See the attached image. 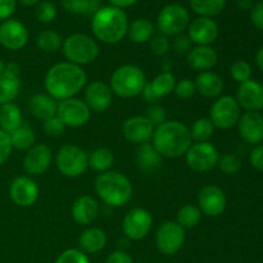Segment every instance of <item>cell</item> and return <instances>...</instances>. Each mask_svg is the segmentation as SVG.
<instances>
[{
    "label": "cell",
    "mask_w": 263,
    "mask_h": 263,
    "mask_svg": "<svg viewBox=\"0 0 263 263\" xmlns=\"http://www.w3.org/2000/svg\"><path fill=\"white\" fill-rule=\"evenodd\" d=\"M87 76L84 68L69 62L54 64L45 76V89L53 99L66 100L76 95L86 86Z\"/></svg>",
    "instance_id": "6da1fadb"
},
{
    "label": "cell",
    "mask_w": 263,
    "mask_h": 263,
    "mask_svg": "<svg viewBox=\"0 0 263 263\" xmlns=\"http://www.w3.org/2000/svg\"><path fill=\"white\" fill-rule=\"evenodd\" d=\"M152 144L163 158H179L193 144L189 127L180 121H166L154 128Z\"/></svg>",
    "instance_id": "7a4b0ae2"
},
{
    "label": "cell",
    "mask_w": 263,
    "mask_h": 263,
    "mask_svg": "<svg viewBox=\"0 0 263 263\" xmlns=\"http://www.w3.org/2000/svg\"><path fill=\"white\" fill-rule=\"evenodd\" d=\"M128 18L121 8L103 7L92 14L91 30L95 39L104 44H117L127 35Z\"/></svg>",
    "instance_id": "3957f363"
},
{
    "label": "cell",
    "mask_w": 263,
    "mask_h": 263,
    "mask_svg": "<svg viewBox=\"0 0 263 263\" xmlns=\"http://www.w3.org/2000/svg\"><path fill=\"white\" fill-rule=\"evenodd\" d=\"M98 197L109 207H122L133 198L134 187L127 176L117 171H107L95 179Z\"/></svg>",
    "instance_id": "277c9868"
},
{
    "label": "cell",
    "mask_w": 263,
    "mask_h": 263,
    "mask_svg": "<svg viewBox=\"0 0 263 263\" xmlns=\"http://www.w3.org/2000/svg\"><path fill=\"white\" fill-rule=\"evenodd\" d=\"M145 85L146 79L143 69L134 64H125L113 72L109 86L113 94L130 99L140 95Z\"/></svg>",
    "instance_id": "5b68a950"
},
{
    "label": "cell",
    "mask_w": 263,
    "mask_h": 263,
    "mask_svg": "<svg viewBox=\"0 0 263 263\" xmlns=\"http://www.w3.org/2000/svg\"><path fill=\"white\" fill-rule=\"evenodd\" d=\"M62 50L67 62L80 67L92 63L100 53L97 40L85 33H73L68 36L63 40Z\"/></svg>",
    "instance_id": "8992f818"
},
{
    "label": "cell",
    "mask_w": 263,
    "mask_h": 263,
    "mask_svg": "<svg viewBox=\"0 0 263 263\" xmlns=\"http://www.w3.org/2000/svg\"><path fill=\"white\" fill-rule=\"evenodd\" d=\"M57 168L66 177H79L89 168L87 153L77 145H63L55 157Z\"/></svg>",
    "instance_id": "52a82bcc"
},
{
    "label": "cell",
    "mask_w": 263,
    "mask_h": 263,
    "mask_svg": "<svg viewBox=\"0 0 263 263\" xmlns=\"http://www.w3.org/2000/svg\"><path fill=\"white\" fill-rule=\"evenodd\" d=\"M190 15L186 8L180 4H168L162 8L157 17V28L164 36H177L187 30Z\"/></svg>",
    "instance_id": "ba28073f"
},
{
    "label": "cell",
    "mask_w": 263,
    "mask_h": 263,
    "mask_svg": "<svg viewBox=\"0 0 263 263\" xmlns=\"http://www.w3.org/2000/svg\"><path fill=\"white\" fill-rule=\"evenodd\" d=\"M218 158H220V153H218L217 148L210 141L193 143L185 154V159H186V164L189 166V168L195 172H199V174L215 168L218 163Z\"/></svg>",
    "instance_id": "9c48e42d"
},
{
    "label": "cell",
    "mask_w": 263,
    "mask_h": 263,
    "mask_svg": "<svg viewBox=\"0 0 263 263\" xmlns=\"http://www.w3.org/2000/svg\"><path fill=\"white\" fill-rule=\"evenodd\" d=\"M240 105L236 99L230 95L220 97L211 107L210 120L215 127L229 130L239 122L240 118Z\"/></svg>",
    "instance_id": "30bf717a"
},
{
    "label": "cell",
    "mask_w": 263,
    "mask_h": 263,
    "mask_svg": "<svg viewBox=\"0 0 263 263\" xmlns=\"http://www.w3.org/2000/svg\"><path fill=\"white\" fill-rule=\"evenodd\" d=\"M185 243V230L176 221H166L157 230L156 244L158 251L166 256H174Z\"/></svg>",
    "instance_id": "8fae6325"
},
{
    "label": "cell",
    "mask_w": 263,
    "mask_h": 263,
    "mask_svg": "<svg viewBox=\"0 0 263 263\" xmlns=\"http://www.w3.org/2000/svg\"><path fill=\"white\" fill-rule=\"evenodd\" d=\"M57 117L64 123L66 127H81L89 122L91 110L84 100L71 98L58 103Z\"/></svg>",
    "instance_id": "7c38bea8"
},
{
    "label": "cell",
    "mask_w": 263,
    "mask_h": 263,
    "mask_svg": "<svg viewBox=\"0 0 263 263\" xmlns=\"http://www.w3.org/2000/svg\"><path fill=\"white\" fill-rule=\"evenodd\" d=\"M153 217L145 208H133L126 213L122 222L123 234L130 240H141L151 233Z\"/></svg>",
    "instance_id": "4fadbf2b"
},
{
    "label": "cell",
    "mask_w": 263,
    "mask_h": 263,
    "mask_svg": "<svg viewBox=\"0 0 263 263\" xmlns=\"http://www.w3.org/2000/svg\"><path fill=\"white\" fill-rule=\"evenodd\" d=\"M225 192L217 185H207L198 194V208L208 217H218L226 210Z\"/></svg>",
    "instance_id": "5bb4252c"
},
{
    "label": "cell",
    "mask_w": 263,
    "mask_h": 263,
    "mask_svg": "<svg viewBox=\"0 0 263 263\" xmlns=\"http://www.w3.org/2000/svg\"><path fill=\"white\" fill-rule=\"evenodd\" d=\"M28 43V30L21 21L9 18L0 25V44L12 51L21 50Z\"/></svg>",
    "instance_id": "9a60e30c"
},
{
    "label": "cell",
    "mask_w": 263,
    "mask_h": 263,
    "mask_svg": "<svg viewBox=\"0 0 263 263\" xmlns=\"http://www.w3.org/2000/svg\"><path fill=\"white\" fill-rule=\"evenodd\" d=\"M9 197L18 207H31L39 199V186L28 176H18L10 182Z\"/></svg>",
    "instance_id": "2e32d148"
},
{
    "label": "cell",
    "mask_w": 263,
    "mask_h": 263,
    "mask_svg": "<svg viewBox=\"0 0 263 263\" xmlns=\"http://www.w3.org/2000/svg\"><path fill=\"white\" fill-rule=\"evenodd\" d=\"M53 159L51 149L46 144H35L28 149L23 158V168L28 175L37 176L45 174Z\"/></svg>",
    "instance_id": "e0dca14e"
},
{
    "label": "cell",
    "mask_w": 263,
    "mask_h": 263,
    "mask_svg": "<svg viewBox=\"0 0 263 263\" xmlns=\"http://www.w3.org/2000/svg\"><path fill=\"white\" fill-rule=\"evenodd\" d=\"M154 126L145 116H134L127 118L122 125L123 138L128 143L134 144H144L149 143L152 140V136L154 133Z\"/></svg>",
    "instance_id": "ac0fdd59"
},
{
    "label": "cell",
    "mask_w": 263,
    "mask_h": 263,
    "mask_svg": "<svg viewBox=\"0 0 263 263\" xmlns=\"http://www.w3.org/2000/svg\"><path fill=\"white\" fill-rule=\"evenodd\" d=\"M187 36L195 45H211L218 37V26L212 18L197 17L187 26Z\"/></svg>",
    "instance_id": "d6986e66"
},
{
    "label": "cell",
    "mask_w": 263,
    "mask_h": 263,
    "mask_svg": "<svg viewBox=\"0 0 263 263\" xmlns=\"http://www.w3.org/2000/svg\"><path fill=\"white\" fill-rule=\"evenodd\" d=\"M113 92L110 86L103 81H92L85 87V100L91 112H105L112 104Z\"/></svg>",
    "instance_id": "ffe728a7"
},
{
    "label": "cell",
    "mask_w": 263,
    "mask_h": 263,
    "mask_svg": "<svg viewBox=\"0 0 263 263\" xmlns=\"http://www.w3.org/2000/svg\"><path fill=\"white\" fill-rule=\"evenodd\" d=\"M235 99L247 112H259L263 109V86L259 82L248 80L240 84Z\"/></svg>",
    "instance_id": "44dd1931"
},
{
    "label": "cell",
    "mask_w": 263,
    "mask_h": 263,
    "mask_svg": "<svg viewBox=\"0 0 263 263\" xmlns=\"http://www.w3.org/2000/svg\"><path fill=\"white\" fill-rule=\"evenodd\" d=\"M239 134L246 143L259 145L263 141V116L259 112H246L239 118Z\"/></svg>",
    "instance_id": "7402d4cb"
},
{
    "label": "cell",
    "mask_w": 263,
    "mask_h": 263,
    "mask_svg": "<svg viewBox=\"0 0 263 263\" xmlns=\"http://www.w3.org/2000/svg\"><path fill=\"white\" fill-rule=\"evenodd\" d=\"M73 220L80 225H90L99 215V204L91 195H81L73 202L71 208Z\"/></svg>",
    "instance_id": "603a6c76"
},
{
    "label": "cell",
    "mask_w": 263,
    "mask_h": 263,
    "mask_svg": "<svg viewBox=\"0 0 263 263\" xmlns=\"http://www.w3.org/2000/svg\"><path fill=\"white\" fill-rule=\"evenodd\" d=\"M217 62V51L211 45H197L187 53V63L195 71H211Z\"/></svg>",
    "instance_id": "cb8c5ba5"
},
{
    "label": "cell",
    "mask_w": 263,
    "mask_h": 263,
    "mask_svg": "<svg viewBox=\"0 0 263 263\" xmlns=\"http://www.w3.org/2000/svg\"><path fill=\"white\" fill-rule=\"evenodd\" d=\"M194 84L197 92H199L202 97L210 98V99L220 97L225 87L223 80L221 79L220 74L213 71L199 72L197 79L194 80Z\"/></svg>",
    "instance_id": "d4e9b609"
},
{
    "label": "cell",
    "mask_w": 263,
    "mask_h": 263,
    "mask_svg": "<svg viewBox=\"0 0 263 263\" xmlns=\"http://www.w3.org/2000/svg\"><path fill=\"white\" fill-rule=\"evenodd\" d=\"M28 109L30 113L43 122L46 120L57 116V109H58V102L48 94H35L30 99L28 103Z\"/></svg>",
    "instance_id": "484cf974"
},
{
    "label": "cell",
    "mask_w": 263,
    "mask_h": 263,
    "mask_svg": "<svg viewBox=\"0 0 263 263\" xmlns=\"http://www.w3.org/2000/svg\"><path fill=\"white\" fill-rule=\"evenodd\" d=\"M80 251L85 254H95L107 246V234L99 228H90L82 231L79 238Z\"/></svg>",
    "instance_id": "4316f807"
},
{
    "label": "cell",
    "mask_w": 263,
    "mask_h": 263,
    "mask_svg": "<svg viewBox=\"0 0 263 263\" xmlns=\"http://www.w3.org/2000/svg\"><path fill=\"white\" fill-rule=\"evenodd\" d=\"M163 157L157 152L152 143L140 144L136 152V163L138 167L144 172H151L158 168L162 163Z\"/></svg>",
    "instance_id": "83f0119b"
},
{
    "label": "cell",
    "mask_w": 263,
    "mask_h": 263,
    "mask_svg": "<svg viewBox=\"0 0 263 263\" xmlns=\"http://www.w3.org/2000/svg\"><path fill=\"white\" fill-rule=\"evenodd\" d=\"M154 31H156V27H154L152 21L146 20V18H138V20L128 23L127 35L126 36L133 43L144 44L152 40V37L154 36Z\"/></svg>",
    "instance_id": "f1b7e54d"
},
{
    "label": "cell",
    "mask_w": 263,
    "mask_h": 263,
    "mask_svg": "<svg viewBox=\"0 0 263 263\" xmlns=\"http://www.w3.org/2000/svg\"><path fill=\"white\" fill-rule=\"evenodd\" d=\"M23 123L21 108L14 103L0 105V130L10 134Z\"/></svg>",
    "instance_id": "f546056e"
},
{
    "label": "cell",
    "mask_w": 263,
    "mask_h": 263,
    "mask_svg": "<svg viewBox=\"0 0 263 263\" xmlns=\"http://www.w3.org/2000/svg\"><path fill=\"white\" fill-rule=\"evenodd\" d=\"M87 162H89L90 168L103 174V172L110 171L113 163H115V156L110 149L98 148L87 154Z\"/></svg>",
    "instance_id": "4dcf8cb0"
},
{
    "label": "cell",
    "mask_w": 263,
    "mask_h": 263,
    "mask_svg": "<svg viewBox=\"0 0 263 263\" xmlns=\"http://www.w3.org/2000/svg\"><path fill=\"white\" fill-rule=\"evenodd\" d=\"M21 91L20 76H13L3 72L0 76V105L13 103Z\"/></svg>",
    "instance_id": "1f68e13d"
},
{
    "label": "cell",
    "mask_w": 263,
    "mask_h": 263,
    "mask_svg": "<svg viewBox=\"0 0 263 263\" xmlns=\"http://www.w3.org/2000/svg\"><path fill=\"white\" fill-rule=\"evenodd\" d=\"M10 141H12L13 149L17 151H25L32 148L36 143V135L32 128L27 123H22L20 127L9 134Z\"/></svg>",
    "instance_id": "d6a6232c"
},
{
    "label": "cell",
    "mask_w": 263,
    "mask_h": 263,
    "mask_svg": "<svg viewBox=\"0 0 263 263\" xmlns=\"http://www.w3.org/2000/svg\"><path fill=\"white\" fill-rule=\"evenodd\" d=\"M226 2L228 0H190V7L199 17L212 18L225 9Z\"/></svg>",
    "instance_id": "836d02e7"
},
{
    "label": "cell",
    "mask_w": 263,
    "mask_h": 263,
    "mask_svg": "<svg viewBox=\"0 0 263 263\" xmlns=\"http://www.w3.org/2000/svg\"><path fill=\"white\" fill-rule=\"evenodd\" d=\"M149 85H151L157 99H161V98L167 97V95H170L174 91L175 85H176V79H175V76L171 72L164 71L159 73L158 76L154 77L153 81L149 82Z\"/></svg>",
    "instance_id": "e575fe53"
},
{
    "label": "cell",
    "mask_w": 263,
    "mask_h": 263,
    "mask_svg": "<svg viewBox=\"0 0 263 263\" xmlns=\"http://www.w3.org/2000/svg\"><path fill=\"white\" fill-rule=\"evenodd\" d=\"M63 45V39L57 31L44 30L36 37V46L44 53H55Z\"/></svg>",
    "instance_id": "d590c367"
},
{
    "label": "cell",
    "mask_w": 263,
    "mask_h": 263,
    "mask_svg": "<svg viewBox=\"0 0 263 263\" xmlns=\"http://www.w3.org/2000/svg\"><path fill=\"white\" fill-rule=\"evenodd\" d=\"M215 125H213L210 118H198L193 123L192 127L189 128L192 140L195 141V143H204V141H208L212 138L213 134H215Z\"/></svg>",
    "instance_id": "8d00e7d4"
},
{
    "label": "cell",
    "mask_w": 263,
    "mask_h": 263,
    "mask_svg": "<svg viewBox=\"0 0 263 263\" xmlns=\"http://www.w3.org/2000/svg\"><path fill=\"white\" fill-rule=\"evenodd\" d=\"M200 218H202V212L197 205L185 204L177 212L176 222L184 230H186V229L197 228L200 222Z\"/></svg>",
    "instance_id": "74e56055"
},
{
    "label": "cell",
    "mask_w": 263,
    "mask_h": 263,
    "mask_svg": "<svg viewBox=\"0 0 263 263\" xmlns=\"http://www.w3.org/2000/svg\"><path fill=\"white\" fill-rule=\"evenodd\" d=\"M218 168L226 175H235L240 171L241 161L236 154L226 153L223 156H220L217 163Z\"/></svg>",
    "instance_id": "f35d334b"
},
{
    "label": "cell",
    "mask_w": 263,
    "mask_h": 263,
    "mask_svg": "<svg viewBox=\"0 0 263 263\" xmlns=\"http://www.w3.org/2000/svg\"><path fill=\"white\" fill-rule=\"evenodd\" d=\"M61 4L63 9L71 14H86L91 10L95 2H91V0H61Z\"/></svg>",
    "instance_id": "ab89813d"
},
{
    "label": "cell",
    "mask_w": 263,
    "mask_h": 263,
    "mask_svg": "<svg viewBox=\"0 0 263 263\" xmlns=\"http://www.w3.org/2000/svg\"><path fill=\"white\" fill-rule=\"evenodd\" d=\"M230 73H231V77H233L236 82H239V84H243V82L251 80L252 67L248 62L236 61L231 64Z\"/></svg>",
    "instance_id": "60d3db41"
},
{
    "label": "cell",
    "mask_w": 263,
    "mask_h": 263,
    "mask_svg": "<svg viewBox=\"0 0 263 263\" xmlns=\"http://www.w3.org/2000/svg\"><path fill=\"white\" fill-rule=\"evenodd\" d=\"M36 20L41 23H50L57 17V7L51 2H40L36 7Z\"/></svg>",
    "instance_id": "b9f144b4"
},
{
    "label": "cell",
    "mask_w": 263,
    "mask_h": 263,
    "mask_svg": "<svg viewBox=\"0 0 263 263\" xmlns=\"http://www.w3.org/2000/svg\"><path fill=\"white\" fill-rule=\"evenodd\" d=\"M149 48H151V51L154 54V55L163 57L170 51L171 44H170V40L167 36L157 35V36H153L152 40L149 41Z\"/></svg>",
    "instance_id": "7bdbcfd3"
},
{
    "label": "cell",
    "mask_w": 263,
    "mask_h": 263,
    "mask_svg": "<svg viewBox=\"0 0 263 263\" xmlns=\"http://www.w3.org/2000/svg\"><path fill=\"white\" fill-rule=\"evenodd\" d=\"M174 92L180 98V99H190V98L194 97V94L197 92L194 81L190 79H182L180 80V81H176Z\"/></svg>",
    "instance_id": "ee69618b"
},
{
    "label": "cell",
    "mask_w": 263,
    "mask_h": 263,
    "mask_svg": "<svg viewBox=\"0 0 263 263\" xmlns=\"http://www.w3.org/2000/svg\"><path fill=\"white\" fill-rule=\"evenodd\" d=\"M55 263H90L86 254L82 251L76 248H71L64 251L61 256L57 258Z\"/></svg>",
    "instance_id": "f6af8a7d"
},
{
    "label": "cell",
    "mask_w": 263,
    "mask_h": 263,
    "mask_svg": "<svg viewBox=\"0 0 263 263\" xmlns=\"http://www.w3.org/2000/svg\"><path fill=\"white\" fill-rule=\"evenodd\" d=\"M43 130L44 133L48 136H50V138H58V136H61L62 134L64 133L66 126H64V123L55 116V117L49 118V120H46L45 122H44Z\"/></svg>",
    "instance_id": "bcb514c9"
},
{
    "label": "cell",
    "mask_w": 263,
    "mask_h": 263,
    "mask_svg": "<svg viewBox=\"0 0 263 263\" xmlns=\"http://www.w3.org/2000/svg\"><path fill=\"white\" fill-rule=\"evenodd\" d=\"M145 117L151 121V123L154 126V127L162 125V123L166 122L167 121L166 120L167 115H166V110H164V108L161 107V105H157V104H152L151 107L148 108Z\"/></svg>",
    "instance_id": "7dc6e473"
},
{
    "label": "cell",
    "mask_w": 263,
    "mask_h": 263,
    "mask_svg": "<svg viewBox=\"0 0 263 263\" xmlns=\"http://www.w3.org/2000/svg\"><path fill=\"white\" fill-rule=\"evenodd\" d=\"M12 151L13 146L9 134L0 130V166H3L9 159Z\"/></svg>",
    "instance_id": "c3c4849f"
},
{
    "label": "cell",
    "mask_w": 263,
    "mask_h": 263,
    "mask_svg": "<svg viewBox=\"0 0 263 263\" xmlns=\"http://www.w3.org/2000/svg\"><path fill=\"white\" fill-rule=\"evenodd\" d=\"M193 43L187 33H180V35L175 36L174 40V49L176 53L179 54H187L192 50Z\"/></svg>",
    "instance_id": "681fc988"
},
{
    "label": "cell",
    "mask_w": 263,
    "mask_h": 263,
    "mask_svg": "<svg viewBox=\"0 0 263 263\" xmlns=\"http://www.w3.org/2000/svg\"><path fill=\"white\" fill-rule=\"evenodd\" d=\"M17 0H0V20L7 21L14 14Z\"/></svg>",
    "instance_id": "f907efd6"
},
{
    "label": "cell",
    "mask_w": 263,
    "mask_h": 263,
    "mask_svg": "<svg viewBox=\"0 0 263 263\" xmlns=\"http://www.w3.org/2000/svg\"><path fill=\"white\" fill-rule=\"evenodd\" d=\"M251 21L254 27L263 31V2L256 3L251 8Z\"/></svg>",
    "instance_id": "816d5d0a"
},
{
    "label": "cell",
    "mask_w": 263,
    "mask_h": 263,
    "mask_svg": "<svg viewBox=\"0 0 263 263\" xmlns=\"http://www.w3.org/2000/svg\"><path fill=\"white\" fill-rule=\"evenodd\" d=\"M249 162L257 171L263 172V145H257L256 148L252 149Z\"/></svg>",
    "instance_id": "f5cc1de1"
},
{
    "label": "cell",
    "mask_w": 263,
    "mask_h": 263,
    "mask_svg": "<svg viewBox=\"0 0 263 263\" xmlns=\"http://www.w3.org/2000/svg\"><path fill=\"white\" fill-rule=\"evenodd\" d=\"M105 263H134V259L127 252L115 251L108 256Z\"/></svg>",
    "instance_id": "db71d44e"
},
{
    "label": "cell",
    "mask_w": 263,
    "mask_h": 263,
    "mask_svg": "<svg viewBox=\"0 0 263 263\" xmlns=\"http://www.w3.org/2000/svg\"><path fill=\"white\" fill-rule=\"evenodd\" d=\"M109 2L113 7H117V8H121V9H123V8H127V7H131V5H134L138 0H109Z\"/></svg>",
    "instance_id": "11a10c76"
},
{
    "label": "cell",
    "mask_w": 263,
    "mask_h": 263,
    "mask_svg": "<svg viewBox=\"0 0 263 263\" xmlns=\"http://www.w3.org/2000/svg\"><path fill=\"white\" fill-rule=\"evenodd\" d=\"M254 61H256V64L259 68V71L263 72V46L257 50L256 57H254Z\"/></svg>",
    "instance_id": "9f6ffc18"
},
{
    "label": "cell",
    "mask_w": 263,
    "mask_h": 263,
    "mask_svg": "<svg viewBox=\"0 0 263 263\" xmlns=\"http://www.w3.org/2000/svg\"><path fill=\"white\" fill-rule=\"evenodd\" d=\"M239 7L244 8V9H248V8H252V0H238Z\"/></svg>",
    "instance_id": "6f0895ef"
},
{
    "label": "cell",
    "mask_w": 263,
    "mask_h": 263,
    "mask_svg": "<svg viewBox=\"0 0 263 263\" xmlns=\"http://www.w3.org/2000/svg\"><path fill=\"white\" fill-rule=\"evenodd\" d=\"M21 4L26 5V7H32V5H37L40 0H18Z\"/></svg>",
    "instance_id": "680465c9"
},
{
    "label": "cell",
    "mask_w": 263,
    "mask_h": 263,
    "mask_svg": "<svg viewBox=\"0 0 263 263\" xmlns=\"http://www.w3.org/2000/svg\"><path fill=\"white\" fill-rule=\"evenodd\" d=\"M4 68H5V63L0 59V76H2L3 72H4Z\"/></svg>",
    "instance_id": "91938a15"
},
{
    "label": "cell",
    "mask_w": 263,
    "mask_h": 263,
    "mask_svg": "<svg viewBox=\"0 0 263 263\" xmlns=\"http://www.w3.org/2000/svg\"><path fill=\"white\" fill-rule=\"evenodd\" d=\"M91 2H95V3H97V2H98V0H91Z\"/></svg>",
    "instance_id": "94428289"
}]
</instances>
